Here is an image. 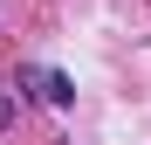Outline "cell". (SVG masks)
Returning <instances> with one entry per match:
<instances>
[{
  "label": "cell",
  "mask_w": 151,
  "mask_h": 145,
  "mask_svg": "<svg viewBox=\"0 0 151 145\" xmlns=\"http://www.w3.org/2000/svg\"><path fill=\"white\" fill-rule=\"evenodd\" d=\"M21 83H35V97H41V104H55V111L76 104V83L62 76V69H21Z\"/></svg>",
  "instance_id": "1"
}]
</instances>
